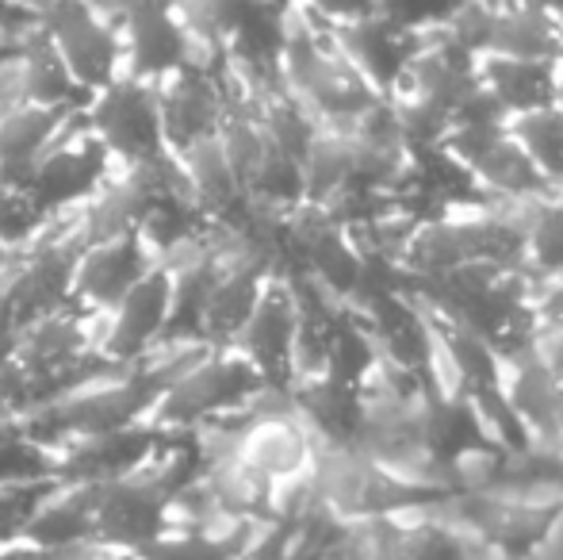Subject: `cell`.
Listing matches in <instances>:
<instances>
[{
  "label": "cell",
  "mask_w": 563,
  "mask_h": 560,
  "mask_svg": "<svg viewBox=\"0 0 563 560\" xmlns=\"http://www.w3.org/2000/svg\"><path fill=\"white\" fill-rule=\"evenodd\" d=\"M452 4L456 0H376V12H384L402 31H422L438 23Z\"/></svg>",
  "instance_id": "23"
},
{
  "label": "cell",
  "mask_w": 563,
  "mask_h": 560,
  "mask_svg": "<svg viewBox=\"0 0 563 560\" xmlns=\"http://www.w3.org/2000/svg\"><path fill=\"white\" fill-rule=\"evenodd\" d=\"M549 105L563 112V58L552 62V97H549Z\"/></svg>",
  "instance_id": "26"
},
{
  "label": "cell",
  "mask_w": 563,
  "mask_h": 560,
  "mask_svg": "<svg viewBox=\"0 0 563 560\" xmlns=\"http://www.w3.org/2000/svg\"><path fill=\"white\" fill-rule=\"evenodd\" d=\"M15 77V100L20 105H38V108H62V112H85L89 105V92L69 77V69L62 66L58 51L51 46V39L38 31L27 35V46H23V58L12 66Z\"/></svg>",
  "instance_id": "16"
},
{
  "label": "cell",
  "mask_w": 563,
  "mask_h": 560,
  "mask_svg": "<svg viewBox=\"0 0 563 560\" xmlns=\"http://www.w3.org/2000/svg\"><path fill=\"white\" fill-rule=\"evenodd\" d=\"M296 334H299V296L288 273L276 270L265 281L250 319L234 334V350L265 376L268 388L284 392L291 381V358H296Z\"/></svg>",
  "instance_id": "10"
},
{
  "label": "cell",
  "mask_w": 563,
  "mask_h": 560,
  "mask_svg": "<svg viewBox=\"0 0 563 560\" xmlns=\"http://www.w3.org/2000/svg\"><path fill=\"white\" fill-rule=\"evenodd\" d=\"M438 150L464 173L472 193L483 196V200L521 204L549 188L541 180V173L533 169V162L526 157V150L518 146V139L510 135L506 120L456 123L438 142Z\"/></svg>",
  "instance_id": "5"
},
{
  "label": "cell",
  "mask_w": 563,
  "mask_h": 560,
  "mask_svg": "<svg viewBox=\"0 0 563 560\" xmlns=\"http://www.w3.org/2000/svg\"><path fill=\"white\" fill-rule=\"evenodd\" d=\"M503 58H529V62H560L563 58V20L549 12H537L526 4H506L495 0V20H490L487 51Z\"/></svg>",
  "instance_id": "17"
},
{
  "label": "cell",
  "mask_w": 563,
  "mask_h": 560,
  "mask_svg": "<svg viewBox=\"0 0 563 560\" xmlns=\"http://www.w3.org/2000/svg\"><path fill=\"white\" fill-rule=\"evenodd\" d=\"M506 4H526V8H537V12H549L563 20V0H506Z\"/></svg>",
  "instance_id": "27"
},
{
  "label": "cell",
  "mask_w": 563,
  "mask_h": 560,
  "mask_svg": "<svg viewBox=\"0 0 563 560\" xmlns=\"http://www.w3.org/2000/svg\"><path fill=\"white\" fill-rule=\"evenodd\" d=\"M74 112L38 105H12L0 116V185L23 188L35 173L38 157Z\"/></svg>",
  "instance_id": "15"
},
{
  "label": "cell",
  "mask_w": 563,
  "mask_h": 560,
  "mask_svg": "<svg viewBox=\"0 0 563 560\" xmlns=\"http://www.w3.org/2000/svg\"><path fill=\"white\" fill-rule=\"evenodd\" d=\"M296 8H303L307 15H314L319 23H345L356 15L376 12V0H291Z\"/></svg>",
  "instance_id": "24"
},
{
  "label": "cell",
  "mask_w": 563,
  "mask_h": 560,
  "mask_svg": "<svg viewBox=\"0 0 563 560\" xmlns=\"http://www.w3.org/2000/svg\"><path fill=\"white\" fill-rule=\"evenodd\" d=\"M35 23L89 97L123 74V43L104 0H38Z\"/></svg>",
  "instance_id": "4"
},
{
  "label": "cell",
  "mask_w": 563,
  "mask_h": 560,
  "mask_svg": "<svg viewBox=\"0 0 563 560\" xmlns=\"http://www.w3.org/2000/svg\"><path fill=\"white\" fill-rule=\"evenodd\" d=\"M506 128L526 150L533 169L541 173L544 185H563V112L552 105L529 108V112L506 116Z\"/></svg>",
  "instance_id": "20"
},
{
  "label": "cell",
  "mask_w": 563,
  "mask_h": 560,
  "mask_svg": "<svg viewBox=\"0 0 563 560\" xmlns=\"http://www.w3.org/2000/svg\"><path fill=\"white\" fill-rule=\"evenodd\" d=\"M265 376L234 350V345H208L177 381L157 399L150 422L162 430H200V426L250 407L265 392Z\"/></svg>",
  "instance_id": "3"
},
{
  "label": "cell",
  "mask_w": 563,
  "mask_h": 560,
  "mask_svg": "<svg viewBox=\"0 0 563 560\" xmlns=\"http://www.w3.org/2000/svg\"><path fill=\"white\" fill-rule=\"evenodd\" d=\"M467 265L521 270L518 204L483 200V196L449 200L433 216L415 219L384 257V270L395 284L433 281Z\"/></svg>",
  "instance_id": "1"
},
{
  "label": "cell",
  "mask_w": 563,
  "mask_h": 560,
  "mask_svg": "<svg viewBox=\"0 0 563 560\" xmlns=\"http://www.w3.org/2000/svg\"><path fill=\"white\" fill-rule=\"evenodd\" d=\"M521 223V270L529 277L563 273V185L518 204Z\"/></svg>",
  "instance_id": "19"
},
{
  "label": "cell",
  "mask_w": 563,
  "mask_h": 560,
  "mask_svg": "<svg viewBox=\"0 0 563 560\" xmlns=\"http://www.w3.org/2000/svg\"><path fill=\"white\" fill-rule=\"evenodd\" d=\"M115 173V162L108 157V150L92 139L85 112H74L54 142L46 146V154L38 157L35 173L23 188L35 196V204L51 219L74 216L77 208L97 196V188Z\"/></svg>",
  "instance_id": "7"
},
{
  "label": "cell",
  "mask_w": 563,
  "mask_h": 560,
  "mask_svg": "<svg viewBox=\"0 0 563 560\" xmlns=\"http://www.w3.org/2000/svg\"><path fill=\"white\" fill-rule=\"evenodd\" d=\"M280 85L314 116L319 123H349L384 105L376 89L349 66L330 43L327 23L307 15L288 0V28L280 46Z\"/></svg>",
  "instance_id": "2"
},
{
  "label": "cell",
  "mask_w": 563,
  "mask_h": 560,
  "mask_svg": "<svg viewBox=\"0 0 563 560\" xmlns=\"http://www.w3.org/2000/svg\"><path fill=\"white\" fill-rule=\"evenodd\" d=\"M51 223L54 219L38 208L27 188L0 185V250H4V254L27 250Z\"/></svg>",
  "instance_id": "22"
},
{
  "label": "cell",
  "mask_w": 563,
  "mask_h": 560,
  "mask_svg": "<svg viewBox=\"0 0 563 560\" xmlns=\"http://www.w3.org/2000/svg\"><path fill=\"white\" fill-rule=\"evenodd\" d=\"M23 4H31V8H35V4H38V0H23Z\"/></svg>",
  "instance_id": "28"
},
{
  "label": "cell",
  "mask_w": 563,
  "mask_h": 560,
  "mask_svg": "<svg viewBox=\"0 0 563 560\" xmlns=\"http://www.w3.org/2000/svg\"><path fill=\"white\" fill-rule=\"evenodd\" d=\"M180 28L188 31L196 51L223 54L234 31L250 15L253 0H173Z\"/></svg>",
  "instance_id": "21"
},
{
  "label": "cell",
  "mask_w": 563,
  "mask_h": 560,
  "mask_svg": "<svg viewBox=\"0 0 563 560\" xmlns=\"http://www.w3.org/2000/svg\"><path fill=\"white\" fill-rule=\"evenodd\" d=\"M123 43V74L157 85L196 54L173 0H104Z\"/></svg>",
  "instance_id": "9"
},
{
  "label": "cell",
  "mask_w": 563,
  "mask_h": 560,
  "mask_svg": "<svg viewBox=\"0 0 563 560\" xmlns=\"http://www.w3.org/2000/svg\"><path fill=\"white\" fill-rule=\"evenodd\" d=\"M154 265L157 257L142 242V234L85 246L74 265V281H69V304L89 315H108Z\"/></svg>",
  "instance_id": "12"
},
{
  "label": "cell",
  "mask_w": 563,
  "mask_h": 560,
  "mask_svg": "<svg viewBox=\"0 0 563 560\" xmlns=\"http://www.w3.org/2000/svg\"><path fill=\"white\" fill-rule=\"evenodd\" d=\"M330 43L338 46V54L364 77L368 89H376L384 97L395 85L402 69V58L410 51V31L395 28L384 12L356 15L345 23H327Z\"/></svg>",
  "instance_id": "14"
},
{
  "label": "cell",
  "mask_w": 563,
  "mask_h": 560,
  "mask_svg": "<svg viewBox=\"0 0 563 560\" xmlns=\"http://www.w3.org/2000/svg\"><path fill=\"white\" fill-rule=\"evenodd\" d=\"M230 66L223 54L196 51L180 69L154 85L157 116H162V139L173 157L203 139H216L223 112L230 105Z\"/></svg>",
  "instance_id": "6"
},
{
  "label": "cell",
  "mask_w": 563,
  "mask_h": 560,
  "mask_svg": "<svg viewBox=\"0 0 563 560\" xmlns=\"http://www.w3.org/2000/svg\"><path fill=\"white\" fill-rule=\"evenodd\" d=\"M100 342V315H89L81 307L66 304L58 311L43 315V319L27 322L15 334L12 361L27 376H46L54 369L69 365V361L92 353Z\"/></svg>",
  "instance_id": "13"
},
{
  "label": "cell",
  "mask_w": 563,
  "mask_h": 560,
  "mask_svg": "<svg viewBox=\"0 0 563 560\" xmlns=\"http://www.w3.org/2000/svg\"><path fill=\"white\" fill-rule=\"evenodd\" d=\"M169 270L162 262L146 273L108 315H100L97 350L115 365H134L165 342L169 322Z\"/></svg>",
  "instance_id": "11"
},
{
  "label": "cell",
  "mask_w": 563,
  "mask_h": 560,
  "mask_svg": "<svg viewBox=\"0 0 563 560\" xmlns=\"http://www.w3.org/2000/svg\"><path fill=\"white\" fill-rule=\"evenodd\" d=\"M85 123L92 139L108 150L115 169H131L169 154L162 139V116H157V89L139 77L119 74L112 85L92 92V100L85 105Z\"/></svg>",
  "instance_id": "8"
},
{
  "label": "cell",
  "mask_w": 563,
  "mask_h": 560,
  "mask_svg": "<svg viewBox=\"0 0 563 560\" xmlns=\"http://www.w3.org/2000/svg\"><path fill=\"white\" fill-rule=\"evenodd\" d=\"M12 105H20V100H15V77H12V69H0V116Z\"/></svg>",
  "instance_id": "25"
},
{
  "label": "cell",
  "mask_w": 563,
  "mask_h": 560,
  "mask_svg": "<svg viewBox=\"0 0 563 560\" xmlns=\"http://www.w3.org/2000/svg\"><path fill=\"white\" fill-rule=\"evenodd\" d=\"M475 81L498 105L503 116H518L529 108L549 105L552 97V62L503 58V54H479L475 58Z\"/></svg>",
  "instance_id": "18"
}]
</instances>
